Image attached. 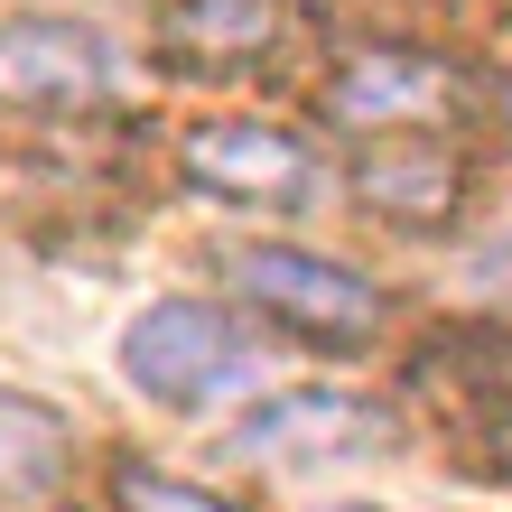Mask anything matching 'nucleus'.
I'll list each match as a JSON object with an SVG mask.
<instances>
[{
    "mask_svg": "<svg viewBox=\"0 0 512 512\" xmlns=\"http://www.w3.org/2000/svg\"><path fill=\"white\" fill-rule=\"evenodd\" d=\"M364 205L373 215H391V224H438L447 205H457V149H438V140H391V131H373V149H364Z\"/></svg>",
    "mask_w": 512,
    "mask_h": 512,
    "instance_id": "obj_8",
    "label": "nucleus"
},
{
    "mask_svg": "<svg viewBox=\"0 0 512 512\" xmlns=\"http://www.w3.org/2000/svg\"><path fill=\"white\" fill-rule=\"evenodd\" d=\"M196 196L224 205H261V215H308L326 196V159L280 122H196L187 149H177Z\"/></svg>",
    "mask_w": 512,
    "mask_h": 512,
    "instance_id": "obj_4",
    "label": "nucleus"
},
{
    "mask_svg": "<svg viewBox=\"0 0 512 512\" xmlns=\"http://www.w3.org/2000/svg\"><path fill=\"white\" fill-rule=\"evenodd\" d=\"M401 438V419L364 391H336V382H298V391H261V401L224 429V457L233 466H261V475H326V466H354L373 447Z\"/></svg>",
    "mask_w": 512,
    "mask_h": 512,
    "instance_id": "obj_3",
    "label": "nucleus"
},
{
    "mask_svg": "<svg viewBox=\"0 0 512 512\" xmlns=\"http://www.w3.org/2000/svg\"><path fill=\"white\" fill-rule=\"evenodd\" d=\"M326 112H336L345 131H410V122H429V112H447V66L438 56H410V47H373V56H354V66H336Z\"/></svg>",
    "mask_w": 512,
    "mask_h": 512,
    "instance_id": "obj_7",
    "label": "nucleus"
},
{
    "mask_svg": "<svg viewBox=\"0 0 512 512\" xmlns=\"http://www.w3.org/2000/svg\"><path fill=\"white\" fill-rule=\"evenodd\" d=\"M298 0H168L159 10V56L196 75H243L289 38Z\"/></svg>",
    "mask_w": 512,
    "mask_h": 512,
    "instance_id": "obj_6",
    "label": "nucleus"
},
{
    "mask_svg": "<svg viewBox=\"0 0 512 512\" xmlns=\"http://www.w3.org/2000/svg\"><path fill=\"white\" fill-rule=\"evenodd\" d=\"M457 280H466V289H485V298H512V224L494 233V243H475V252L457 261Z\"/></svg>",
    "mask_w": 512,
    "mask_h": 512,
    "instance_id": "obj_11",
    "label": "nucleus"
},
{
    "mask_svg": "<svg viewBox=\"0 0 512 512\" xmlns=\"http://www.w3.org/2000/svg\"><path fill=\"white\" fill-rule=\"evenodd\" d=\"M112 373L159 410H205L233 382H252V336L215 298H149L140 317H122V336H112Z\"/></svg>",
    "mask_w": 512,
    "mask_h": 512,
    "instance_id": "obj_1",
    "label": "nucleus"
},
{
    "mask_svg": "<svg viewBox=\"0 0 512 512\" xmlns=\"http://www.w3.org/2000/svg\"><path fill=\"white\" fill-rule=\"evenodd\" d=\"M122 94V56L94 19H10L0 28V112H94Z\"/></svg>",
    "mask_w": 512,
    "mask_h": 512,
    "instance_id": "obj_5",
    "label": "nucleus"
},
{
    "mask_svg": "<svg viewBox=\"0 0 512 512\" xmlns=\"http://www.w3.org/2000/svg\"><path fill=\"white\" fill-rule=\"evenodd\" d=\"M112 512H233L224 494L187 485V475H149V466H122L112 475Z\"/></svg>",
    "mask_w": 512,
    "mask_h": 512,
    "instance_id": "obj_10",
    "label": "nucleus"
},
{
    "mask_svg": "<svg viewBox=\"0 0 512 512\" xmlns=\"http://www.w3.org/2000/svg\"><path fill=\"white\" fill-rule=\"evenodd\" d=\"M326 512H382V503H326Z\"/></svg>",
    "mask_w": 512,
    "mask_h": 512,
    "instance_id": "obj_12",
    "label": "nucleus"
},
{
    "mask_svg": "<svg viewBox=\"0 0 512 512\" xmlns=\"http://www.w3.org/2000/svg\"><path fill=\"white\" fill-rule=\"evenodd\" d=\"M75 466V419L38 391H0V503H38Z\"/></svg>",
    "mask_w": 512,
    "mask_h": 512,
    "instance_id": "obj_9",
    "label": "nucleus"
},
{
    "mask_svg": "<svg viewBox=\"0 0 512 512\" xmlns=\"http://www.w3.org/2000/svg\"><path fill=\"white\" fill-rule=\"evenodd\" d=\"M224 289L243 298L252 317L289 326V336H308V345H336V354L382 336V289L364 270L308 252V243H233L224 252Z\"/></svg>",
    "mask_w": 512,
    "mask_h": 512,
    "instance_id": "obj_2",
    "label": "nucleus"
},
{
    "mask_svg": "<svg viewBox=\"0 0 512 512\" xmlns=\"http://www.w3.org/2000/svg\"><path fill=\"white\" fill-rule=\"evenodd\" d=\"M503 122H512V94H503Z\"/></svg>",
    "mask_w": 512,
    "mask_h": 512,
    "instance_id": "obj_13",
    "label": "nucleus"
}]
</instances>
